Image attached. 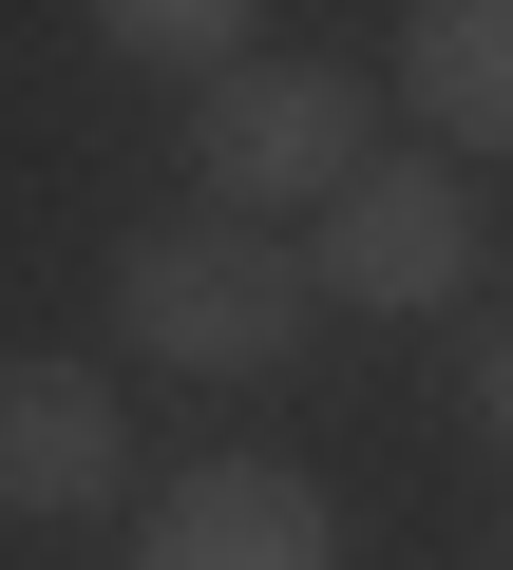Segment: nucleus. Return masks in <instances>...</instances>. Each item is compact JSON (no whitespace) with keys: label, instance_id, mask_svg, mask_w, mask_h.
<instances>
[{"label":"nucleus","instance_id":"f257e3e1","mask_svg":"<svg viewBox=\"0 0 513 570\" xmlns=\"http://www.w3.org/2000/svg\"><path fill=\"white\" fill-rule=\"evenodd\" d=\"M305 324H324V285H305L286 228L190 209V228H134V247H115V343L171 362V381H267Z\"/></svg>","mask_w":513,"mask_h":570},{"label":"nucleus","instance_id":"f03ea898","mask_svg":"<svg viewBox=\"0 0 513 570\" xmlns=\"http://www.w3.org/2000/svg\"><path fill=\"white\" fill-rule=\"evenodd\" d=\"M362 190V77L343 58H228L190 96V209L228 228H324Z\"/></svg>","mask_w":513,"mask_h":570},{"label":"nucleus","instance_id":"7ed1b4c3","mask_svg":"<svg viewBox=\"0 0 513 570\" xmlns=\"http://www.w3.org/2000/svg\"><path fill=\"white\" fill-rule=\"evenodd\" d=\"M305 285H343V305H381V324L456 305V285H475V171L456 153H362V190L324 209V266Z\"/></svg>","mask_w":513,"mask_h":570},{"label":"nucleus","instance_id":"20e7f679","mask_svg":"<svg viewBox=\"0 0 513 570\" xmlns=\"http://www.w3.org/2000/svg\"><path fill=\"white\" fill-rule=\"evenodd\" d=\"M134 570H343V513H324V475H286V456H190V475L152 494Z\"/></svg>","mask_w":513,"mask_h":570},{"label":"nucleus","instance_id":"39448f33","mask_svg":"<svg viewBox=\"0 0 513 570\" xmlns=\"http://www.w3.org/2000/svg\"><path fill=\"white\" fill-rule=\"evenodd\" d=\"M134 494V438H115V381L96 362H0V513H39V532H77V513H115Z\"/></svg>","mask_w":513,"mask_h":570},{"label":"nucleus","instance_id":"423d86ee","mask_svg":"<svg viewBox=\"0 0 513 570\" xmlns=\"http://www.w3.org/2000/svg\"><path fill=\"white\" fill-rule=\"evenodd\" d=\"M399 96L437 153H513V0H399Z\"/></svg>","mask_w":513,"mask_h":570},{"label":"nucleus","instance_id":"0eeeda50","mask_svg":"<svg viewBox=\"0 0 513 570\" xmlns=\"http://www.w3.org/2000/svg\"><path fill=\"white\" fill-rule=\"evenodd\" d=\"M77 20H96L134 77H190V96H209V77L247 58V20H267V0H77Z\"/></svg>","mask_w":513,"mask_h":570},{"label":"nucleus","instance_id":"6e6552de","mask_svg":"<svg viewBox=\"0 0 513 570\" xmlns=\"http://www.w3.org/2000/svg\"><path fill=\"white\" fill-rule=\"evenodd\" d=\"M475 419H494V456H513V324L475 343Z\"/></svg>","mask_w":513,"mask_h":570},{"label":"nucleus","instance_id":"1a4fd4ad","mask_svg":"<svg viewBox=\"0 0 513 570\" xmlns=\"http://www.w3.org/2000/svg\"><path fill=\"white\" fill-rule=\"evenodd\" d=\"M475 570H513V532H494V551H475Z\"/></svg>","mask_w":513,"mask_h":570}]
</instances>
